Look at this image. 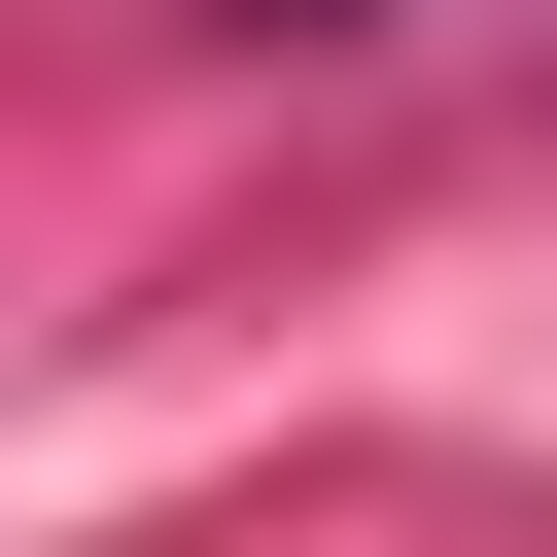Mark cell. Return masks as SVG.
Here are the masks:
<instances>
[{
    "mask_svg": "<svg viewBox=\"0 0 557 557\" xmlns=\"http://www.w3.org/2000/svg\"><path fill=\"white\" fill-rule=\"evenodd\" d=\"M278 35H348V0H278Z\"/></svg>",
    "mask_w": 557,
    "mask_h": 557,
    "instance_id": "6da1fadb",
    "label": "cell"
}]
</instances>
